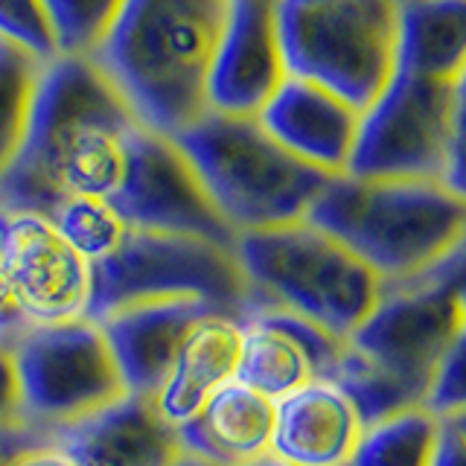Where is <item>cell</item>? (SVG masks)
Segmentation results:
<instances>
[{
    "label": "cell",
    "mask_w": 466,
    "mask_h": 466,
    "mask_svg": "<svg viewBox=\"0 0 466 466\" xmlns=\"http://www.w3.org/2000/svg\"><path fill=\"white\" fill-rule=\"evenodd\" d=\"M137 126L91 58L44 62L21 152L0 178V208L50 216L67 198L108 201Z\"/></svg>",
    "instance_id": "obj_1"
},
{
    "label": "cell",
    "mask_w": 466,
    "mask_h": 466,
    "mask_svg": "<svg viewBox=\"0 0 466 466\" xmlns=\"http://www.w3.org/2000/svg\"><path fill=\"white\" fill-rule=\"evenodd\" d=\"M230 0H123L91 56L135 120L175 137L208 114L204 82Z\"/></svg>",
    "instance_id": "obj_2"
},
{
    "label": "cell",
    "mask_w": 466,
    "mask_h": 466,
    "mask_svg": "<svg viewBox=\"0 0 466 466\" xmlns=\"http://www.w3.org/2000/svg\"><path fill=\"white\" fill-rule=\"evenodd\" d=\"M303 222L353 251L385 286L417 280L466 237V201L443 181L339 175Z\"/></svg>",
    "instance_id": "obj_3"
},
{
    "label": "cell",
    "mask_w": 466,
    "mask_h": 466,
    "mask_svg": "<svg viewBox=\"0 0 466 466\" xmlns=\"http://www.w3.org/2000/svg\"><path fill=\"white\" fill-rule=\"evenodd\" d=\"M172 140L237 237L303 222L332 181L277 146L257 116L208 111Z\"/></svg>",
    "instance_id": "obj_4"
},
{
    "label": "cell",
    "mask_w": 466,
    "mask_h": 466,
    "mask_svg": "<svg viewBox=\"0 0 466 466\" xmlns=\"http://www.w3.org/2000/svg\"><path fill=\"white\" fill-rule=\"evenodd\" d=\"M233 254L262 306L300 315L344 341L385 291L373 268L309 222L239 233Z\"/></svg>",
    "instance_id": "obj_5"
},
{
    "label": "cell",
    "mask_w": 466,
    "mask_h": 466,
    "mask_svg": "<svg viewBox=\"0 0 466 466\" xmlns=\"http://www.w3.org/2000/svg\"><path fill=\"white\" fill-rule=\"evenodd\" d=\"M274 29L286 76L359 114L397 73V0H274Z\"/></svg>",
    "instance_id": "obj_6"
},
{
    "label": "cell",
    "mask_w": 466,
    "mask_h": 466,
    "mask_svg": "<svg viewBox=\"0 0 466 466\" xmlns=\"http://www.w3.org/2000/svg\"><path fill=\"white\" fill-rule=\"evenodd\" d=\"M157 300H204L239 324L266 309L230 245L128 228L123 242L91 266L85 318L96 324L126 306Z\"/></svg>",
    "instance_id": "obj_7"
},
{
    "label": "cell",
    "mask_w": 466,
    "mask_h": 466,
    "mask_svg": "<svg viewBox=\"0 0 466 466\" xmlns=\"http://www.w3.org/2000/svg\"><path fill=\"white\" fill-rule=\"evenodd\" d=\"M21 420L58 431L126 397L99 324L87 318L29 327L12 347Z\"/></svg>",
    "instance_id": "obj_8"
},
{
    "label": "cell",
    "mask_w": 466,
    "mask_h": 466,
    "mask_svg": "<svg viewBox=\"0 0 466 466\" xmlns=\"http://www.w3.org/2000/svg\"><path fill=\"white\" fill-rule=\"evenodd\" d=\"M451 85L397 70L359 116L347 175L370 181H443Z\"/></svg>",
    "instance_id": "obj_9"
},
{
    "label": "cell",
    "mask_w": 466,
    "mask_h": 466,
    "mask_svg": "<svg viewBox=\"0 0 466 466\" xmlns=\"http://www.w3.org/2000/svg\"><path fill=\"white\" fill-rule=\"evenodd\" d=\"M108 204L131 230L198 237L230 248L237 242L175 140L143 126L131 131L123 178Z\"/></svg>",
    "instance_id": "obj_10"
},
{
    "label": "cell",
    "mask_w": 466,
    "mask_h": 466,
    "mask_svg": "<svg viewBox=\"0 0 466 466\" xmlns=\"http://www.w3.org/2000/svg\"><path fill=\"white\" fill-rule=\"evenodd\" d=\"M463 324V309L443 286L408 280L385 286L376 309L350 335V344L426 402L437 364Z\"/></svg>",
    "instance_id": "obj_11"
},
{
    "label": "cell",
    "mask_w": 466,
    "mask_h": 466,
    "mask_svg": "<svg viewBox=\"0 0 466 466\" xmlns=\"http://www.w3.org/2000/svg\"><path fill=\"white\" fill-rule=\"evenodd\" d=\"M0 268L33 327L67 324L87 315L91 262L47 216L0 208Z\"/></svg>",
    "instance_id": "obj_12"
},
{
    "label": "cell",
    "mask_w": 466,
    "mask_h": 466,
    "mask_svg": "<svg viewBox=\"0 0 466 466\" xmlns=\"http://www.w3.org/2000/svg\"><path fill=\"white\" fill-rule=\"evenodd\" d=\"M283 82L286 67L274 29V0H230L204 82L208 111L259 116Z\"/></svg>",
    "instance_id": "obj_13"
},
{
    "label": "cell",
    "mask_w": 466,
    "mask_h": 466,
    "mask_svg": "<svg viewBox=\"0 0 466 466\" xmlns=\"http://www.w3.org/2000/svg\"><path fill=\"white\" fill-rule=\"evenodd\" d=\"M344 347V339L312 320L266 306L242 324L237 382L280 402L309 382H327Z\"/></svg>",
    "instance_id": "obj_14"
},
{
    "label": "cell",
    "mask_w": 466,
    "mask_h": 466,
    "mask_svg": "<svg viewBox=\"0 0 466 466\" xmlns=\"http://www.w3.org/2000/svg\"><path fill=\"white\" fill-rule=\"evenodd\" d=\"M359 116L361 114L353 106L324 87L286 76L259 111L257 123L300 164L339 178L347 175L350 157H353Z\"/></svg>",
    "instance_id": "obj_15"
},
{
    "label": "cell",
    "mask_w": 466,
    "mask_h": 466,
    "mask_svg": "<svg viewBox=\"0 0 466 466\" xmlns=\"http://www.w3.org/2000/svg\"><path fill=\"white\" fill-rule=\"evenodd\" d=\"M208 315L228 312L204 300H157L126 306V309H116L96 320L108 341L126 393L152 400L157 388L164 385L187 332Z\"/></svg>",
    "instance_id": "obj_16"
},
{
    "label": "cell",
    "mask_w": 466,
    "mask_h": 466,
    "mask_svg": "<svg viewBox=\"0 0 466 466\" xmlns=\"http://www.w3.org/2000/svg\"><path fill=\"white\" fill-rule=\"evenodd\" d=\"M53 446L76 466H172L184 455L155 402L131 393L53 431Z\"/></svg>",
    "instance_id": "obj_17"
},
{
    "label": "cell",
    "mask_w": 466,
    "mask_h": 466,
    "mask_svg": "<svg viewBox=\"0 0 466 466\" xmlns=\"http://www.w3.org/2000/svg\"><path fill=\"white\" fill-rule=\"evenodd\" d=\"M364 422L332 382H309L274 402L271 458L289 466H350Z\"/></svg>",
    "instance_id": "obj_18"
},
{
    "label": "cell",
    "mask_w": 466,
    "mask_h": 466,
    "mask_svg": "<svg viewBox=\"0 0 466 466\" xmlns=\"http://www.w3.org/2000/svg\"><path fill=\"white\" fill-rule=\"evenodd\" d=\"M242 324L228 315H208L187 332L172 368L152 397L157 414L172 429L193 420L216 390L237 379Z\"/></svg>",
    "instance_id": "obj_19"
},
{
    "label": "cell",
    "mask_w": 466,
    "mask_h": 466,
    "mask_svg": "<svg viewBox=\"0 0 466 466\" xmlns=\"http://www.w3.org/2000/svg\"><path fill=\"white\" fill-rule=\"evenodd\" d=\"M175 431L184 455L213 466H248L271 455L274 402L233 379Z\"/></svg>",
    "instance_id": "obj_20"
},
{
    "label": "cell",
    "mask_w": 466,
    "mask_h": 466,
    "mask_svg": "<svg viewBox=\"0 0 466 466\" xmlns=\"http://www.w3.org/2000/svg\"><path fill=\"white\" fill-rule=\"evenodd\" d=\"M397 70L455 85L466 73V0L397 4Z\"/></svg>",
    "instance_id": "obj_21"
},
{
    "label": "cell",
    "mask_w": 466,
    "mask_h": 466,
    "mask_svg": "<svg viewBox=\"0 0 466 466\" xmlns=\"http://www.w3.org/2000/svg\"><path fill=\"white\" fill-rule=\"evenodd\" d=\"M441 420L426 405L405 408L385 420L364 426L350 466H431Z\"/></svg>",
    "instance_id": "obj_22"
},
{
    "label": "cell",
    "mask_w": 466,
    "mask_h": 466,
    "mask_svg": "<svg viewBox=\"0 0 466 466\" xmlns=\"http://www.w3.org/2000/svg\"><path fill=\"white\" fill-rule=\"evenodd\" d=\"M327 382H332L350 402H353L364 426H373V422L397 411H405V408L422 405V397L417 390H411L405 382H400L397 376L382 370L376 361L359 353L350 341L344 347L341 359L335 361Z\"/></svg>",
    "instance_id": "obj_23"
},
{
    "label": "cell",
    "mask_w": 466,
    "mask_h": 466,
    "mask_svg": "<svg viewBox=\"0 0 466 466\" xmlns=\"http://www.w3.org/2000/svg\"><path fill=\"white\" fill-rule=\"evenodd\" d=\"M44 62L0 38V178L18 157Z\"/></svg>",
    "instance_id": "obj_24"
},
{
    "label": "cell",
    "mask_w": 466,
    "mask_h": 466,
    "mask_svg": "<svg viewBox=\"0 0 466 466\" xmlns=\"http://www.w3.org/2000/svg\"><path fill=\"white\" fill-rule=\"evenodd\" d=\"M58 56L91 58L106 41L123 0H41Z\"/></svg>",
    "instance_id": "obj_25"
},
{
    "label": "cell",
    "mask_w": 466,
    "mask_h": 466,
    "mask_svg": "<svg viewBox=\"0 0 466 466\" xmlns=\"http://www.w3.org/2000/svg\"><path fill=\"white\" fill-rule=\"evenodd\" d=\"M47 218L91 266L106 259L128 233L123 218L102 198H67Z\"/></svg>",
    "instance_id": "obj_26"
},
{
    "label": "cell",
    "mask_w": 466,
    "mask_h": 466,
    "mask_svg": "<svg viewBox=\"0 0 466 466\" xmlns=\"http://www.w3.org/2000/svg\"><path fill=\"white\" fill-rule=\"evenodd\" d=\"M0 38L33 53L41 62L58 56L41 0H0Z\"/></svg>",
    "instance_id": "obj_27"
},
{
    "label": "cell",
    "mask_w": 466,
    "mask_h": 466,
    "mask_svg": "<svg viewBox=\"0 0 466 466\" xmlns=\"http://www.w3.org/2000/svg\"><path fill=\"white\" fill-rule=\"evenodd\" d=\"M422 405L437 420H449L466 411V324L455 335V341L449 344L441 364H437Z\"/></svg>",
    "instance_id": "obj_28"
},
{
    "label": "cell",
    "mask_w": 466,
    "mask_h": 466,
    "mask_svg": "<svg viewBox=\"0 0 466 466\" xmlns=\"http://www.w3.org/2000/svg\"><path fill=\"white\" fill-rule=\"evenodd\" d=\"M443 184L466 201V73L451 85V128Z\"/></svg>",
    "instance_id": "obj_29"
},
{
    "label": "cell",
    "mask_w": 466,
    "mask_h": 466,
    "mask_svg": "<svg viewBox=\"0 0 466 466\" xmlns=\"http://www.w3.org/2000/svg\"><path fill=\"white\" fill-rule=\"evenodd\" d=\"M53 443L50 431H41L24 420L0 422V466H15L24 455Z\"/></svg>",
    "instance_id": "obj_30"
},
{
    "label": "cell",
    "mask_w": 466,
    "mask_h": 466,
    "mask_svg": "<svg viewBox=\"0 0 466 466\" xmlns=\"http://www.w3.org/2000/svg\"><path fill=\"white\" fill-rule=\"evenodd\" d=\"M417 280H431L437 286H443L466 315V237L451 248V251L437 262L434 268H429L422 277H417Z\"/></svg>",
    "instance_id": "obj_31"
},
{
    "label": "cell",
    "mask_w": 466,
    "mask_h": 466,
    "mask_svg": "<svg viewBox=\"0 0 466 466\" xmlns=\"http://www.w3.org/2000/svg\"><path fill=\"white\" fill-rule=\"evenodd\" d=\"M29 327L33 324H29L18 295H15L12 283L6 280L4 268H0V347L12 350Z\"/></svg>",
    "instance_id": "obj_32"
},
{
    "label": "cell",
    "mask_w": 466,
    "mask_h": 466,
    "mask_svg": "<svg viewBox=\"0 0 466 466\" xmlns=\"http://www.w3.org/2000/svg\"><path fill=\"white\" fill-rule=\"evenodd\" d=\"M21 420V400H18V379H15L12 350L0 347V422Z\"/></svg>",
    "instance_id": "obj_33"
},
{
    "label": "cell",
    "mask_w": 466,
    "mask_h": 466,
    "mask_svg": "<svg viewBox=\"0 0 466 466\" xmlns=\"http://www.w3.org/2000/svg\"><path fill=\"white\" fill-rule=\"evenodd\" d=\"M431 466H466V443L461 441L455 429L446 426L443 420H441V441H437Z\"/></svg>",
    "instance_id": "obj_34"
},
{
    "label": "cell",
    "mask_w": 466,
    "mask_h": 466,
    "mask_svg": "<svg viewBox=\"0 0 466 466\" xmlns=\"http://www.w3.org/2000/svg\"><path fill=\"white\" fill-rule=\"evenodd\" d=\"M15 466H76L73 463L65 451H58L53 443L50 446H44V449H35V451H29V455H24Z\"/></svg>",
    "instance_id": "obj_35"
},
{
    "label": "cell",
    "mask_w": 466,
    "mask_h": 466,
    "mask_svg": "<svg viewBox=\"0 0 466 466\" xmlns=\"http://www.w3.org/2000/svg\"><path fill=\"white\" fill-rule=\"evenodd\" d=\"M446 426H451L458 431V437L466 443V411H461V414H455V417H449V420H443Z\"/></svg>",
    "instance_id": "obj_36"
},
{
    "label": "cell",
    "mask_w": 466,
    "mask_h": 466,
    "mask_svg": "<svg viewBox=\"0 0 466 466\" xmlns=\"http://www.w3.org/2000/svg\"><path fill=\"white\" fill-rule=\"evenodd\" d=\"M172 466H213V463H208V461H198V458H193V455H181V458L175 461Z\"/></svg>",
    "instance_id": "obj_37"
},
{
    "label": "cell",
    "mask_w": 466,
    "mask_h": 466,
    "mask_svg": "<svg viewBox=\"0 0 466 466\" xmlns=\"http://www.w3.org/2000/svg\"><path fill=\"white\" fill-rule=\"evenodd\" d=\"M248 466H289V463H283V461H277V458L266 455V458H259V461H254V463H248Z\"/></svg>",
    "instance_id": "obj_38"
},
{
    "label": "cell",
    "mask_w": 466,
    "mask_h": 466,
    "mask_svg": "<svg viewBox=\"0 0 466 466\" xmlns=\"http://www.w3.org/2000/svg\"><path fill=\"white\" fill-rule=\"evenodd\" d=\"M397 4H402V0H397Z\"/></svg>",
    "instance_id": "obj_39"
}]
</instances>
